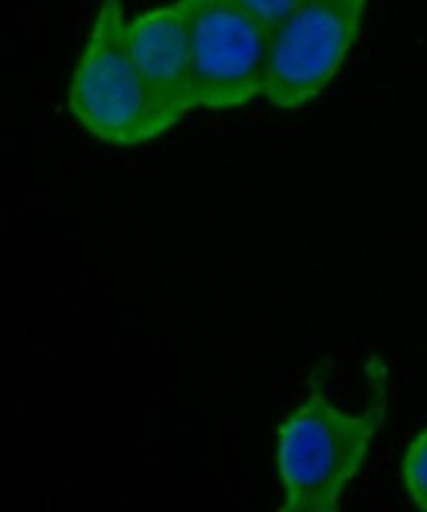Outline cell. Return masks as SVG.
Returning a JSON list of instances; mask_svg holds the SVG:
<instances>
[{
	"label": "cell",
	"instance_id": "1",
	"mask_svg": "<svg viewBox=\"0 0 427 512\" xmlns=\"http://www.w3.org/2000/svg\"><path fill=\"white\" fill-rule=\"evenodd\" d=\"M384 412V388L361 416L343 414L313 390L278 430V469L286 493L282 511H339V497L361 471Z\"/></svg>",
	"mask_w": 427,
	"mask_h": 512
},
{
	"label": "cell",
	"instance_id": "2",
	"mask_svg": "<svg viewBox=\"0 0 427 512\" xmlns=\"http://www.w3.org/2000/svg\"><path fill=\"white\" fill-rule=\"evenodd\" d=\"M122 0H103L69 87V111L99 142L138 146L174 125L134 64Z\"/></svg>",
	"mask_w": 427,
	"mask_h": 512
},
{
	"label": "cell",
	"instance_id": "3",
	"mask_svg": "<svg viewBox=\"0 0 427 512\" xmlns=\"http://www.w3.org/2000/svg\"><path fill=\"white\" fill-rule=\"evenodd\" d=\"M193 109L229 111L264 95L270 32L235 0H185Z\"/></svg>",
	"mask_w": 427,
	"mask_h": 512
},
{
	"label": "cell",
	"instance_id": "4",
	"mask_svg": "<svg viewBox=\"0 0 427 512\" xmlns=\"http://www.w3.org/2000/svg\"><path fill=\"white\" fill-rule=\"evenodd\" d=\"M368 0H302L272 32L264 97L298 109L331 83L355 46Z\"/></svg>",
	"mask_w": 427,
	"mask_h": 512
},
{
	"label": "cell",
	"instance_id": "5",
	"mask_svg": "<svg viewBox=\"0 0 427 512\" xmlns=\"http://www.w3.org/2000/svg\"><path fill=\"white\" fill-rule=\"evenodd\" d=\"M128 50L164 117L176 127L193 111L191 18L185 0L140 12L126 24Z\"/></svg>",
	"mask_w": 427,
	"mask_h": 512
},
{
	"label": "cell",
	"instance_id": "6",
	"mask_svg": "<svg viewBox=\"0 0 427 512\" xmlns=\"http://www.w3.org/2000/svg\"><path fill=\"white\" fill-rule=\"evenodd\" d=\"M402 475L412 501L427 511V428L414 438L404 455Z\"/></svg>",
	"mask_w": 427,
	"mask_h": 512
},
{
	"label": "cell",
	"instance_id": "7",
	"mask_svg": "<svg viewBox=\"0 0 427 512\" xmlns=\"http://www.w3.org/2000/svg\"><path fill=\"white\" fill-rule=\"evenodd\" d=\"M248 16L272 32L298 8L302 0H235Z\"/></svg>",
	"mask_w": 427,
	"mask_h": 512
}]
</instances>
